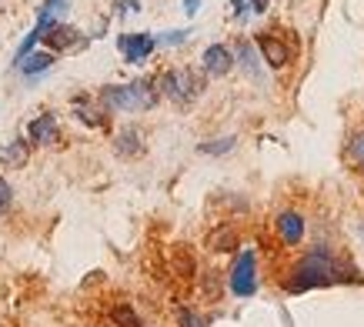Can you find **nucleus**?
Instances as JSON below:
<instances>
[{"instance_id": "obj_9", "label": "nucleus", "mask_w": 364, "mask_h": 327, "mask_svg": "<svg viewBox=\"0 0 364 327\" xmlns=\"http://www.w3.org/2000/svg\"><path fill=\"white\" fill-rule=\"evenodd\" d=\"M27 141L31 147H54L60 141V127H57V117L54 114H41L27 124Z\"/></svg>"}, {"instance_id": "obj_27", "label": "nucleus", "mask_w": 364, "mask_h": 327, "mask_svg": "<svg viewBox=\"0 0 364 327\" xmlns=\"http://www.w3.org/2000/svg\"><path fill=\"white\" fill-rule=\"evenodd\" d=\"M198 11H200V0H184V14H188V17H194Z\"/></svg>"}, {"instance_id": "obj_22", "label": "nucleus", "mask_w": 364, "mask_h": 327, "mask_svg": "<svg viewBox=\"0 0 364 327\" xmlns=\"http://www.w3.org/2000/svg\"><path fill=\"white\" fill-rule=\"evenodd\" d=\"M177 327H208V321H204L194 307H181V311H177Z\"/></svg>"}, {"instance_id": "obj_23", "label": "nucleus", "mask_w": 364, "mask_h": 327, "mask_svg": "<svg viewBox=\"0 0 364 327\" xmlns=\"http://www.w3.org/2000/svg\"><path fill=\"white\" fill-rule=\"evenodd\" d=\"M188 37H191V31H164V33H157L154 41H157V47H181Z\"/></svg>"}, {"instance_id": "obj_25", "label": "nucleus", "mask_w": 364, "mask_h": 327, "mask_svg": "<svg viewBox=\"0 0 364 327\" xmlns=\"http://www.w3.org/2000/svg\"><path fill=\"white\" fill-rule=\"evenodd\" d=\"M114 11H117V17H131V14L141 11V0H117Z\"/></svg>"}, {"instance_id": "obj_3", "label": "nucleus", "mask_w": 364, "mask_h": 327, "mask_svg": "<svg viewBox=\"0 0 364 327\" xmlns=\"http://www.w3.org/2000/svg\"><path fill=\"white\" fill-rule=\"evenodd\" d=\"M154 84H157V94H161V97H167L171 104H177V107H188V104L198 100L200 90H204V77H200L198 70H191V67H171V70H164V74L157 77Z\"/></svg>"}, {"instance_id": "obj_28", "label": "nucleus", "mask_w": 364, "mask_h": 327, "mask_svg": "<svg viewBox=\"0 0 364 327\" xmlns=\"http://www.w3.org/2000/svg\"><path fill=\"white\" fill-rule=\"evenodd\" d=\"M231 7L237 17H244V11H247V0H231Z\"/></svg>"}, {"instance_id": "obj_14", "label": "nucleus", "mask_w": 364, "mask_h": 327, "mask_svg": "<svg viewBox=\"0 0 364 327\" xmlns=\"http://www.w3.org/2000/svg\"><path fill=\"white\" fill-rule=\"evenodd\" d=\"M0 161L7 164V167H23V164L31 161V141H23V137L11 141L4 151H0Z\"/></svg>"}, {"instance_id": "obj_21", "label": "nucleus", "mask_w": 364, "mask_h": 327, "mask_svg": "<svg viewBox=\"0 0 364 327\" xmlns=\"http://www.w3.org/2000/svg\"><path fill=\"white\" fill-rule=\"evenodd\" d=\"M174 264H177V274H181V277H194V254H191L188 247H177Z\"/></svg>"}, {"instance_id": "obj_18", "label": "nucleus", "mask_w": 364, "mask_h": 327, "mask_svg": "<svg viewBox=\"0 0 364 327\" xmlns=\"http://www.w3.org/2000/svg\"><path fill=\"white\" fill-rule=\"evenodd\" d=\"M77 120L80 124H87V127H107V110H94V107H80L77 104Z\"/></svg>"}, {"instance_id": "obj_26", "label": "nucleus", "mask_w": 364, "mask_h": 327, "mask_svg": "<svg viewBox=\"0 0 364 327\" xmlns=\"http://www.w3.org/2000/svg\"><path fill=\"white\" fill-rule=\"evenodd\" d=\"M11 204H14V187L4 181V174H0V214L11 208Z\"/></svg>"}, {"instance_id": "obj_20", "label": "nucleus", "mask_w": 364, "mask_h": 327, "mask_svg": "<svg viewBox=\"0 0 364 327\" xmlns=\"http://www.w3.org/2000/svg\"><path fill=\"white\" fill-rule=\"evenodd\" d=\"M67 7H70V0H44V7H41V17H50L54 23H60V17L67 14Z\"/></svg>"}, {"instance_id": "obj_2", "label": "nucleus", "mask_w": 364, "mask_h": 327, "mask_svg": "<svg viewBox=\"0 0 364 327\" xmlns=\"http://www.w3.org/2000/svg\"><path fill=\"white\" fill-rule=\"evenodd\" d=\"M157 100H161V94H157V84L151 77H141V80H131V84H111V87L100 90V104L107 110H121V114L151 110Z\"/></svg>"}, {"instance_id": "obj_17", "label": "nucleus", "mask_w": 364, "mask_h": 327, "mask_svg": "<svg viewBox=\"0 0 364 327\" xmlns=\"http://www.w3.org/2000/svg\"><path fill=\"white\" fill-rule=\"evenodd\" d=\"M234 64H241L251 77L261 74V67H257V54H254V44H247V41L237 44V50H234Z\"/></svg>"}, {"instance_id": "obj_15", "label": "nucleus", "mask_w": 364, "mask_h": 327, "mask_svg": "<svg viewBox=\"0 0 364 327\" xmlns=\"http://www.w3.org/2000/svg\"><path fill=\"white\" fill-rule=\"evenodd\" d=\"M111 324L114 327H144V321H141V314L134 311V304L117 301V304L111 307Z\"/></svg>"}, {"instance_id": "obj_19", "label": "nucleus", "mask_w": 364, "mask_h": 327, "mask_svg": "<svg viewBox=\"0 0 364 327\" xmlns=\"http://www.w3.org/2000/svg\"><path fill=\"white\" fill-rule=\"evenodd\" d=\"M200 287H204V297H208V301H218V297H221V287H224L221 274L208 271L204 277H200Z\"/></svg>"}, {"instance_id": "obj_4", "label": "nucleus", "mask_w": 364, "mask_h": 327, "mask_svg": "<svg viewBox=\"0 0 364 327\" xmlns=\"http://www.w3.org/2000/svg\"><path fill=\"white\" fill-rule=\"evenodd\" d=\"M228 287L234 297H254L257 294V254L254 251H241L231 264L228 274Z\"/></svg>"}, {"instance_id": "obj_13", "label": "nucleus", "mask_w": 364, "mask_h": 327, "mask_svg": "<svg viewBox=\"0 0 364 327\" xmlns=\"http://www.w3.org/2000/svg\"><path fill=\"white\" fill-rule=\"evenodd\" d=\"M14 67H17L27 80H37L41 74H47V70L54 67V54H50V50H31L21 64H14Z\"/></svg>"}, {"instance_id": "obj_16", "label": "nucleus", "mask_w": 364, "mask_h": 327, "mask_svg": "<svg viewBox=\"0 0 364 327\" xmlns=\"http://www.w3.org/2000/svg\"><path fill=\"white\" fill-rule=\"evenodd\" d=\"M234 147H237V137H214V141H204V144H198V151L200 154H208V157H224V154H231Z\"/></svg>"}, {"instance_id": "obj_6", "label": "nucleus", "mask_w": 364, "mask_h": 327, "mask_svg": "<svg viewBox=\"0 0 364 327\" xmlns=\"http://www.w3.org/2000/svg\"><path fill=\"white\" fill-rule=\"evenodd\" d=\"M117 50H121V57L127 64L137 67L157 50V41H154V33H121L117 37Z\"/></svg>"}, {"instance_id": "obj_1", "label": "nucleus", "mask_w": 364, "mask_h": 327, "mask_svg": "<svg viewBox=\"0 0 364 327\" xmlns=\"http://www.w3.org/2000/svg\"><path fill=\"white\" fill-rule=\"evenodd\" d=\"M361 274L358 267L341 257H334L328 247H318V251L304 254L291 274H287V294H304V291H314V287H328V284H358Z\"/></svg>"}, {"instance_id": "obj_8", "label": "nucleus", "mask_w": 364, "mask_h": 327, "mask_svg": "<svg viewBox=\"0 0 364 327\" xmlns=\"http://www.w3.org/2000/svg\"><path fill=\"white\" fill-rule=\"evenodd\" d=\"M200 70L208 77H228L234 70V50L228 44H210L200 54Z\"/></svg>"}, {"instance_id": "obj_7", "label": "nucleus", "mask_w": 364, "mask_h": 327, "mask_svg": "<svg viewBox=\"0 0 364 327\" xmlns=\"http://www.w3.org/2000/svg\"><path fill=\"white\" fill-rule=\"evenodd\" d=\"M44 44L50 47V54H60V50H84L87 47V37L77 31V27H70V23H54L50 31L44 33Z\"/></svg>"}, {"instance_id": "obj_24", "label": "nucleus", "mask_w": 364, "mask_h": 327, "mask_svg": "<svg viewBox=\"0 0 364 327\" xmlns=\"http://www.w3.org/2000/svg\"><path fill=\"white\" fill-rule=\"evenodd\" d=\"M348 154H351V161L358 164V167H364V134H358L351 141V147H348Z\"/></svg>"}, {"instance_id": "obj_5", "label": "nucleus", "mask_w": 364, "mask_h": 327, "mask_svg": "<svg viewBox=\"0 0 364 327\" xmlns=\"http://www.w3.org/2000/svg\"><path fill=\"white\" fill-rule=\"evenodd\" d=\"M257 50L264 57V64L274 67V70H284L294 60V44L277 37V33H257Z\"/></svg>"}, {"instance_id": "obj_11", "label": "nucleus", "mask_w": 364, "mask_h": 327, "mask_svg": "<svg viewBox=\"0 0 364 327\" xmlns=\"http://www.w3.org/2000/svg\"><path fill=\"white\" fill-rule=\"evenodd\" d=\"M204 247L210 254H234V251H241V234H237L234 224H218V227H210Z\"/></svg>"}, {"instance_id": "obj_10", "label": "nucleus", "mask_w": 364, "mask_h": 327, "mask_svg": "<svg viewBox=\"0 0 364 327\" xmlns=\"http://www.w3.org/2000/svg\"><path fill=\"white\" fill-rule=\"evenodd\" d=\"M274 230L287 247H298L301 240H304V234H308V224H304V218H301L298 210H281L274 218Z\"/></svg>"}, {"instance_id": "obj_12", "label": "nucleus", "mask_w": 364, "mask_h": 327, "mask_svg": "<svg viewBox=\"0 0 364 327\" xmlns=\"http://www.w3.org/2000/svg\"><path fill=\"white\" fill-rule=\"evenodd\" d=\"M114 154L124 157V161H134L144 154V134L137 127H121L114 134Z\"/></svg>"}]
</instances>
